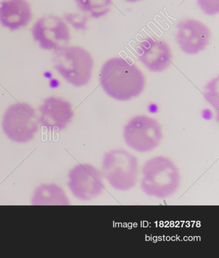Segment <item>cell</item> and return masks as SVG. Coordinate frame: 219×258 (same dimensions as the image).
<instances>
[{
  "mask_svg": "<svg viewBox=\"0 0 219 258\" xmlns=\"http://www.w3.org/2000/svg\"><path fill=\"white\" fill-rule=\"evenodd\" d=\"M32 9L27 0H2L0 25L10 31L23 29L31 22Z\"/></svg>",
  "mask_w": 219,
  "mask_h": 258,
  "instance_id": "7c38bea8",
  "label": "cell"
},
{
  "mask_svg": "<svg viewBox=\"0 0 219 258\" xmlns=\"http://www.w3.org/2000/svg\"><path fill=\"white\" fill-rule=\"evenodd\" d=\"M136 52L141 64L152 72L165 71L171 65L173 58L169 44L164 40L153 37L141 41Z\"/></svg>",
  "mask_w": 219,
  "mask_h": 258,
  "instance_id": "8fae6325",
  "label": "cell"
},
{
  "mask_svg": "<svg viewBox=\"0 0 219 258\" xmlns=\"http://www.w3.org/2000/svg\"><path fill=\"white\" fill-rule=\"evenodd\" d=\"M202 13L208 16H215L219 13V0H197Z\"/></svg>",
  "mask_w": 219,
  "mask_h": 258,
  "instance_id": "2e32d148",
  "label": "cell"
},
{
  "mask_svg": "<svg viewBox=\"0 0 219 258\" xmlns=\"http://www.w3.org/2000/svg\"><path fill=\"white\" fill-rule=\"evenodd\" d=\"M68 187L75 198L89 201L101 196L105 189L102 171L90 164H79L68 173Z\"/></svg>",
  "mask_w": 219,
  "mask_h": 258,
  "instance_id": "ba28073f",
  "label": "cell"
},
{
  "mask_svg": "<svg viewBox=\"0 0 219 258\" xmlns=\"http://www.w3.org/2000/svg\"><path fill=\"white\" fill-rule=\"evenodd\" d=\"M34 206L70 205L69 199L64 190L54 184H42L35 190L32 199Z\"/></svg>",
  "mask_w": 219,
  "mask_h": 258,
  "instance_id": "4fadbf2b",
  "label": "cell"
},
{
  "mask_svg": "<svg viewBox=\"0 0 219 258\" xmlns=\"http://www.w3.org/2000/svg\"><path fill=\"white\" fill-rule=\"evenodd\" d=\"M139 161L124 149L110 150L103 155L102 173L111 186L120 191H129L137 184Z\"/></svg>",
  "mask_w": 219,
  "mask_h": 258,
  "instance_id": "277c9868",
  "label": "cell"
},
{
  "mask_svg": "<svg viewBox=\"0 0 219 258\" xmlns=\"http://www.w3.org/2000/svg\"><path fill=\"white\" fill-rule=\"evenodd\" d=\"M123 137L127 146L140 153L154 151L161 144L162 131L159 122L146 115L132 118L124 126Z\"/></svg>",
  "mask_w": 219,
  "mask_h": 258,
  "instance_id": "8992f818",
  "label": "cell"
},
{
  "mask_svg": "<svg viewBox=\"0 0 219 258\" xmlns=\"http://www.w3.org/2000/svg\"><path fill=\"white\" fill-rule=\"evenodd\" d=\"M218 78L213 79V81L209 82L205 89V96L207 99L216 107H218Z\"/></svg>",
  "mask_w": 219,
  "mask_h": 258,
  "instance_id": "e0dca14e",
  "label": "cell"
},
{
  "mask_svg": "<svg viewBox=\"0 0 219 258\" xmlns=\"http://www.w3.org/2000/svg\"><path fill=\"white\" fill-rule=\"evenodd\" d=\"M77 8L91 18L107 15L112 6V0H74Z\"/></svg>",
  "mask_w": 219,
  "mask_h": 258,
  "instance_id": "5bb4252c",
  "label": "cell"
},
{
  "mask_svg": "<svg viewBox=\"0 0 219 258\" xmlns=\"http://www.w3.org/2000/svg\"><path fill=\"white\" fill-rule=\"evenodd\" d=\"M33 39L44 50L54 51L68 45L71 40L69 27L60 16L49 15L40 18L31 29Z\"/></svg>",
  "mask_w": 219,
  "mask_h": 258,
  "instance_id": "52a82bcc",
  "label": "cell"
},
{
  "mask_svg": "<svg viewBox=\"0 0 219 258\" xmlns=\"http://www.w3.org/2000/svg\"><path fill=\"white\" fill-rule=\"evenodd\" d=\"M38 109L40 125L51 132L67 128L74 116L72 104L58 96L44 98Z\"/></svg>",
  "mask_w": 219,
  "mask_h": 258,
  "instance_id": "30bf717a",
  "label": "cell"
},
{
  "mask_svg": "<svg viewBox=\"0 0 219 258\" xmlns=\"http://www.w3.org/2000/svg\"><path fill=\"white\" fill-rule=\"evenodd\" d=\"M64 20L67 24H69L77 30H85L87 29L89 17L86 15L80 14L67 13L63 16Z\"/></svg>",
  "mask_w": 219,
  "mask_h": 258,
  "instance_id": "9a60e30c",
  "label": "cell"
},
{
  "mask_svg": "<svg viewBox=\"0 0 219 258\" xmlns=\"http://www.w3.org/2000/svg\"><path fill=\"white\" fill-rule=\"evenodd\" d=\"M211 36L208 26L195 19H185L177 25V43L181 50L188 55H196L205 50Z\"/></svg>",
  "mask_w": 219,
  "mask_h": 258,
  "instance_id": "9c48e42d",
  "label": "cell"
},
{
  "mask_svg": "<svg viewBox=\"0 0 219 258\" xmlns=\"http://www.w3.org/2000/svg\"><path fill=\"white\" fill-rule=\"evenodd\" d=\"M54 69L68 83L75 88L86 86L91 81L93 58L79 46H66L53 51Z\"/></svg>",
  "mask_w": 219,
  "mask_h": 258,
  "instance_id": "3957f363",
  "label": "cell"
},
{
  "mask_svg": "<svg viewBox=\"0 0 219 258\" xmlns=\"http://www.w3.org/2000/svg\"><path fill=\"white\" fill-rule=\"evenodd\" d=\"M124 1L129 2V3H136V2L141 1V0H124Z\"/></svg>",
  "mask_w": 219,
  "mask_h": 258,
  "instance_id": "ac0fdd59",
  "label": "cell"
},
{
  "mask_svg": "<svg viewBox=\"0 0 219 258\" xmlns=\"http://www.w3.org/2000/svg\"><path fill=\"white\" fill-rule=\"evenodd\" d=\"M39 124L36 109L23 102L14 103L7 107L2 122L5 135L18 144H26L34 139Z\"/></svg>",
  "mask_w": 219,
  "mask_h": 258,
  "instance_id": "5b68a950",
  "label": "cell"
},
{
  "mask_svg": "<svg viewBox=\"0 0 219 258\" xmlns=\"http://www.w3.org/2000/svg\"><path fill=\"white\" fill-rule=\"evenodd\" d=\"M141 173V189L151 198H171L180 188V170L173 161L166 156H154L148 159L143 165Z\"/></svg>",
  "mask_w": 219,
  "mask_h": 258,
  "instance_id": "7a4b0ae2",
  "label": "cell"
},
{
  "mask_svg": "<svg viewBox=\"0 0 219 258\" xmlns=\"http://www.w3.org/2000/svg\"><path fill=\"white\" fill-rule=\"evenodd\" d=\"M103 90L118 101H128L138 97L145 88L144 74L133 61L113 57L106 61L100 70Z\"/></svg>",
  "mask_w": 219,
  "mask_h": 258,
  "instance_id": "6da1fadb",
  "label": "cell"
}]
</instances>
